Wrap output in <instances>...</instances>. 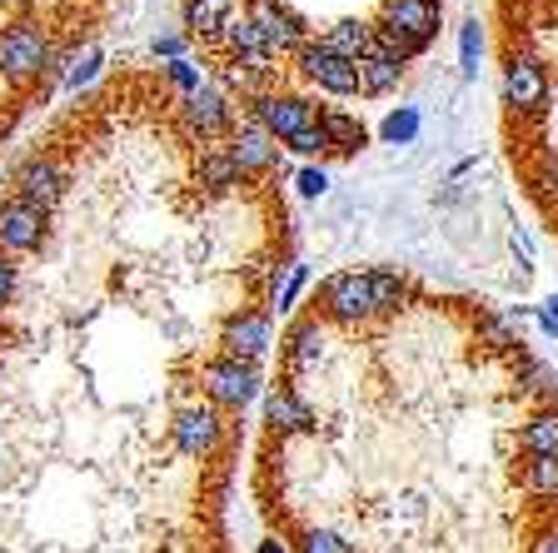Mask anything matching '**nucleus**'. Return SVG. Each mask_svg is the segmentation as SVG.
<instances>
[{"instance_id":"28","label":"nucleus","mask_w":558,"mask_h":553,"mask_svg":"<svg viewBox=\"0 0 558 553\" xmlns=\"http://www.w3.org/2000/svg\"><path fill=\"white\" fill-rule=\"evenodd\" d=\"M294 184H300V195L304 200H319V195H325V170H319V165H310V170H300V180H294Z\"/></svg>"},{"instance_id":"15","label":"nucleus","mask_w":558,"mask_h":553,"mask_svg":"<svg viewBox=\"0 0 558 553\" xmlns=\"http://www.w3.org/2000/svg\"><path fill=\"white\" fill-rule=\"evenodd\" d=\"M180 116H185L190 135H199V140H220V135H230V125H234L230 100H225L220 91H209V85H199V91L185 95Z\"/></svg>"},{"instance_id":"21","label":"nucleus","mask_w":558,"mask_h":553,"mask_svg":"<svg viewBox=\"0 0 558 553\" xmlns=\"http://www.w3.org/2000/svg\"><path fill=\"white\" fill-rule=\"evenodd\" d=\"M325 46L335 50V56H344V60H364L374 50V25H364V21H335V25H329V35H325Z\"/></svg>"},{"instance_id":"4","label":"nucleus","mask_w":558,"mask_h":553,"mask_svg":"<svg viewBox=\"0 0 558 553\" xmlns=\"http://www.w3.org/2000/svg\"><path fill=\"white\" fill-rule=\"evenodd\" d=\"M250 120H259V125L269 130L275 140H284L290 145L294 135H304V130L319 125V110H314L304 95H290V91H259L255 105H250Z\"/></svg>"},{"instance_id":"23","label":"nucleus","mask_w":558,"mask_h":553,"mask_svg":"<svg viewBox=\"0 0 558 553\" xmlns=\"http://www.w3.org/2000/svg\"><path fill=\"white\" fill-rule=\"evenodd\" d=\"M369 294H374V314H395L409 300V279L395 269H369Z\"/></svg>"},{"instance_id":"27","label":"nucleus","mask_w":558,"mask_h":553,"mask_svg":"<svg viewBox=\"0 0 558 553\" xmlns=\"http://www.w3.org/2000/svg\"><path fill=\"white\" fill-rule=\"evenodd\" d=\"M304 275H310V269H304V265H290V279H284V285H279V310H290V304L300 300V289H304Z\"/></svg>"},{"instance_id":"16","label":"nucleus","mask_w":558,"mask_h":553,"mask_svg":"<svg viewBox=\"0 0 558 553\" xmlns=\"http://www.w3.org/2000/svg\"><path fill=\"white\" fill-rule=\"evenodd\" d=\"M220 35H225V46L234 50V60L240 65H250V70H259V75H269V46H265V35H259V25L250 21L244 11H225V21H220Z\"/></svg>"},{"instance_id":"24","label":"nucleus","mask_w":558,"mask_h":553,"mask_svg":"<svg viewBox=\"0 0 558 553\" xmlns=\"http://www.w3.org/2000/svg\"><path fill=\"white\" fill-rule=\"evenodd\" d=\"M220 21H225V11H220V5H209V0H190V5H185V25H190V31H220Z\"/></svg>"},{"instance_id":"2","label":"nucleus","mask_w":558,"mask_h":553,"mask_svg":"<svg viewBox=\"0 0 558 553\" xmlns=\"http://www.w3.org/2000/svg\"><path fill=\"white\" fill-rule=\"evenodd\" d=\"M56 50H50V35L31 21H15L0 31V75L15 85L35 81V75H46Z\"/></svg>"},{"instance_id":"7","label":"nucleus","mask_w":558,"mask_h":553,"mask_svg":"<svg viewBox=\"0 0 558 553\" xmlns=\"http://www.w3.org/2000/svg\"><path fill=\"white\" fill-rule=\"evenodd\" d=\"M379 31L399 35V40H409L418 50H429L434 35H439V0H384Z\"/></svg>"},{"instance_id":"13","label":"nucleus","mask_w":558,"mask_h":553,"mask_svg":"<svg viewBox=\"0 0 558 553\" xmlns=\"http://www.w3.org/2000/svg\"><path fill=\"white\" fill-rule=\"evenodd\" d=\"M265 424L275 438H304L314 434V424H319V414H314V404L304 399L300 389H290V384H275L265 399Z\"/></svg>"},{"instance_id":"32","label":"nucleus","mask_w":558,"mask_h":553,"mask_svg":"<svg viewBox=\"0 0 558 553\" xmlns=\"http://www.w3.org/2000/svg\"><path fill=\"white\" fill-rule=\"evenodd\" d=\"M170 81L174 85H185V91H199V81H195V70L185 65V60H170Z\"/></svg>"},{"instance_id":"17","label":"nucleus","mask_w":558,"mask_h":553,"mask_svg":"<svg viewBox=\"0 0 558 553\" xmlns=\"http://www.w3.org/2000/svg\"><path fill=\"white\" fill-rule=\"evenodd\" d=\"M319 354H325V329H319V320H294L290 335H284V364H290V374L314 369Z\"/></svg>"},{"instance_id":"5","label":"nucleus","mask_w":558,"mask_h":553,"mask_svg":"<svg viewBox=\"0 0 558 553\" xmlns=\"http://www.w3.org/2000/svg\"><path fill=\"white\" fill-rule=\"evenodd\" d=\"M319 314L335 324H364L374 314V294H369V275L360 269H339L325 279L319 289Z\"/></svg>"},{"instance_id":"18","label":"nucleus","mask_w":558,"mask_h":553,"mask_svg":"<svg viewBox=\"0 0 558 553\" xmlns=\"http://www.w3.org/2000/svg\"><path fill=\"white\" fill-rule=\"evenodd\" d=\"M519 449L523 454H558V409H529L519 419Z\"/></svg>"},{"instance_id":"10","label":"nucleus","mask_w":558,"mask_h":553,"mask_svg":"<svg viewBox=\"0 0 558 553\" xmlns=\"http://www.w3.org/2000/svg\"><path fill=\"white\" fill-rule=\"evenodd\" d=\"M46 244V209L25 200H0V254H31Z\"/></svg>"},{"instance_id":"9","label":"nucleus","mask_w":558,"mask_h":553,"mask_svg":"<svg viewBox=\"0 0 558 553\" xmlns=\"http://www.w3.org/2000/svg\"><path fill=\"white\" fill-rule=\"evenodd\" d=\"M504 105L523 110V116H538L548 105V70L534 56H519V50L509 56V65H504Z\"/></svg>"},{"instance_id":"25","label":"nucleus","mask_w":558,"mask_h":553,"mask_svg":"<svg viewBox=\"0 0 558 553\" xmlns=\"http://www.w3.org/2000/svg\"><path fill=\"white\" fill-rule=\"evenodd\" d=\"M478 50H484V35H478V21L464 25V40H459V56H464V75L478 70Z\"/></svg>"},{"instance_id":"11","label":"nucleus","mask_w":558,"mask_h":553,"mask_svg":"<svg viewBox=\"0 0 558 553\" xmlns=\"http://www.w3.org/2000/svg\"><path fill=\"white\" fill-rule=\"evenodd\" d=\"M11 184H15V200H25V205L50 215V209L60 205V195H65V170H60L50 155H31V160L11 175Z\"/></svg>"},{"instance_id":"33","label":"nucleus","mask_w":558,"mask_h":553,"mask_svg":"<svg viewBox=\"0 0 558 553\" xmlns=\"http://www.w3.org/2000/svg\"><path fill=\"white\" fill-rule=\"evenodd\" d=\"M538 320H544V329L558 339V300H544V310H538Z\"/></svg>"},{"instance_id":"19","label":"nucleus","mask_w":558,"mask_h":553,"mask_svg":"<svg viewBox=\"0 0 558 553\" xmlns=\"http://www.w3.org/2000/svg\"><path fill=\"white\" fill-rule=\"evenodd\" d=\"M319 135L329 140V151L354 155L369 140V130L360 125V116H349V110H319Z\"/></svg>"},{"instance_id":"1","label":"nucleus","mask_w":558,"mask_h":553,"mask_svg":"<svg viewBox=\"0 0 558 553\" xmlns=\"http://www.w3.org/2000/svg\"><path fill=\"white\" fill-rule=\"evenodd\" d=\"M0 553H234L225 469L160 434L65 449L0 434Z\"/></svg>"},{"instance_id":"8","label":"nucleus","mask_w":558,"mask_h":553,"mask_svg":"<svg viewBox=\"0 0 558 553\" xmlns=\"http://www.w3.org/2000/svg\"><path fill=\"white\" fill-rule=\"evenodd\" d=\"M294 65L304 70V81L319 85V91H329V95H354L360 91V70H354V60L335 56L325 40H310V46L294 56Z\"/></svg>"},{"instance_id":"29","label":"nucleus","mask_w":558,"mask_h":553,"mask_svg":"<svg viewBox=\"0 0 558 553\" xmlns=\"http://www.w3.org/2000/svg\"><path fill=\"white\" fill-rule=\"evenodd\" d=\"M15 294V265H11V254H0V310L11 304Z\"/></svg>"},{"instance_id":"14","label":"nucleus","mask_w":558,"mask_h":553,"mask_svg":"<svg viewBox=\"0 0 558 553\" xmlns=\"http://www.w3.org/2000/svg\"><path fill=\"white\" fill-rule=\"evenodd\" d=\"M225 151L234 155L244 175H259V170H275L279 160V140L269 135L259 120H234L230 125V140H225Z\"/></svg>"},{"instance_id":"12","label":"nucleus","mask_w":558,"mask_h":553,"mask_svg":"<svg viewBox=\"0 0 558 553\" xmlns=\"http://www.w3.org/2000/svg\"><path fill=\"white\" fill-rule=\"evenodd\" d=\"M220 349L230 359L259 364V359L269 354V314L265 310H234L230 320L220 324Z\"/></svg>"},{"instance_id":"34","label":"nucleus","mask_w":558,"mask_h":553,"mask_svg":"<svg viewBox=\"0 0 558 553\" xmlns=\"http://www.w3.org/2000/svg\"><path fill=\"white\" fill-rule=\"evenodd\" d=\"M538 180H544L548 190H558V160H554V155H548V160L538 165Z\"/></svg>"},{"instance_id":"22","label":"nucleus","mask_w":558,"mask_h":553,"mask_svg":"<svg viewBox=\"0 0 558 553\" xmlns=\"http://www.w3.org/2000/svg\"><path fill=\"white\" fill-rule=\"evenodd\" d=\"M244 170L234 165V155L225 151V145H205L199 151V184H209V190H230V184H240Z\"/></svg>"},{"instance_id":"30","label":"nucleus","mask_w":558,"mask_h":553,"mask_svg":"<svg viewBox=\"0 0 558 553\" xmlns=\"http://www.w3.org/2000/svg\"><path fill=\"white\" fill-rule=\"evenodd\" d=\"M414 125H418L414 116H389V125H384V140H395V145H399V140L414 135Z\"/></svg>"},{"instance_id":"20","label":"nucleus","mask_w":558,"mask_h":553,"mask_svg":"<svg viewBox=\"0 0 558 553\" xmlns=\"http://www.w3.org/2000/svg\"><path fill=\"white\" fill-rule=\"evenodd\" d=\"M354 70H360V91L364 95H389L399 91V81H404V65L389 56H379V50H369L364 60H354Z\"/></svg>"},{"instance_id":"26","label":"nucleus","mask_w":558,"mask_h":553,"mask_svg":"<svg viewBox=\"0 0 558 553\" xmlns=\"http://www.w3.org/2000/svg\"><path fill=\"white\" fill-rule=\"evenodd\" d=\"M290 151H294V155H304V160H314V155H325V151H329V140L319 135V125H314V130H304V135H294V140H290Z\"/></svg>"},{"instance_id":"31","label":"nucleus","mask_w":558,"mask_h":553,"mask_svg":"<svg viewBox=\"0 0 558 553\" xmlns=\"http://www.w3.org/2000/svg\"><path fill=\"white\" fill-rule=\"evenodd\" d=\"M95 65H100V56H95V50H90V56H85L81 65H70V70H65V81H70V85H85V81H90V75H95Z\"/></svg>"},{"instance_id":"6","label":"nucleus","mask_w":558,"mask_h":553,"mask_svg":"<svg viewBox=\"0 0 558 553\" xmlns=\"http://www.w3.org/2000/svg\"><path fill=\"white\" fill-rule=\"evenodd\" d=\"M244 15L259 25L269 56H300V50L310 46V25H304L284 0H250V11Z\"/></svg>"},{"instance_id":"3","label":"nucleus","mask_w":558,"mask_h":553,"mask_svg":"<svg viewBox=\"0 0 558 553\" xmlns=\"http://www.w3.org/2000/svg\"><path fill=\"white\" fill-rule=\"evenodd\" d=\"M199 394H205L215 409H244V404L255 399L259 389V364H244V359H230V354H215L199 364L195 374Z\"/></svg>"}]
</instances>
